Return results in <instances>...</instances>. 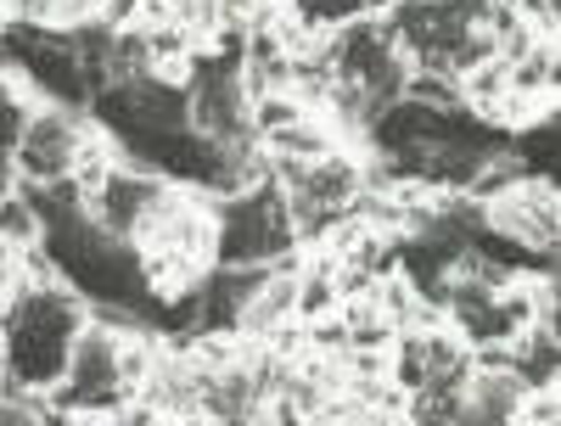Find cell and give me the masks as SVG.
<instances>
[{"label":"cell","instance_id":"1","mask_svg":"<svg viewBox=\"0 0 561 426\" xmlns=\"http://www.w3.org/2000/svg\"><path fill=\"white\" fill-rule=\"evenodd\" d=\"M84 298L68 280H23V287L0 303V343H7V376L28 393H45L51 382H62L68 370V348L84 325Z\"/></svg>","mask_w":561,"mask_h":426},{"label":"cell","instance_id":"2","mask_svg":"<svg viewBox=\"0 0 561 426\" xmlns=\"http://www.w3.org/2000/svg\"><path fill=\"white\" fill-rule=\"evenodd\" d=\"M298 253V224L287 214V197H280L275 180H259L248 192L219 203V230H214V264H275Z\"/></svg>","mask_w":561,"mask_h":426},{"label":"cell","instance_id":"3","mask_svg":"<svg viewBox=\"0 0 561 426\" xmlns=\"http://www.w3.org/2000/svg\"><path fill=\"white\" fill-rule=\"evenodd\" d=\"M483 203V224L523 242L528 253H545L556 258V235H561V203H556V180H539V174H517L505 180L500 192L478 197Z\"/></svg>","mask_w":561,"mask_h":426},{"label":"cell","instance_id":"4","mask_svg":"<svg viewBox=\"0 0 561 426\" xmlns=\"http://www.w3.org/2000/svg\"><path fill=\"white\" fill-rule=\"evenodd\" d=\"M90 124L73 107H51V102H34L23 140H18V163H12V185H51L73 174V158L84 147Z\"/></svg>","mask_w":561,"mask_h":426},{"label":"cell","instance_id":"5","mask_svg":"<svg viewBox=\"0 0 561 426\" xmlns=\"http://www.w3.org/2000/svg\"><path fill=\"white\" fill-rule=\"evenodd\" d=\"M511 354V376L523 388H556V370H561V343H556V325L550 320H528L517 337L505 343Z\"/></svg>","mask_w":561,"mask_h":426},{"label":"cell","instance_id":"6","mask_svg":"<svg viewBox=\"0 0 561 426\" xmlns=\"http://www.w3.org/2000/svg\"><path fill=\"white\" fill-rule=\"evenodd\" d=\"M466 421H483V426H500V421H517V399H523V382L511 370H483L472 365V376H466Z\"/></svg>","mask_w":561,"mask_h":426},{"label":"cell","instance_id":"7","mask_svg":"<svg viewBox=\"0 0 561 426\" xmlns=\"http://www.w3.org/2000/svg\"><path fill=\"white\" fill-rule=\"evenodd\" d=\"M28 84L18 73H0V192H12V163H18V140H23V124H28Z\"/></svg>","mask_w":561,"mask_h":426},{"label":"cell","instance_id":"8","mask_svg":"<svg viewBox=\"0 0 561 426\" xmlns=\"http://www.w3.org/2000/svg\"><path fill=\"white\" fill-rule=\"evenodd\" d=\"M280 7H287V18H298L314 34H332V28L365 18V0H280Z\"/></svg>","mask_w":561,"mask_h":426},{"label":"cell","instance_id":"9","mask_svg":"<svg viewBox=\"0 0 561 426\" xmlns=\"http://www.w3.org/2000/svg\"><path fill=\"white\" fill-rule=\"evenodd\" d=\"M39 235H45V224H39L34 203L12 185V192L0 197V242H12V247L23 253V247H39Z\"/></svg>","mask_w":561,"mask_h":426},{"label":"cell","instance_id":"10","mask_svg":"<svg viewBox=\"0 0 561 426\" xmlns=\"http://www.w3.org/2000/svg\"><path fill=\"white\" fill-rule=\"evenodd\" d=\"M18 287H23V253L12 242H0V303H7Z\"/></svg>","mask_w":561,"mask_h":426},{"label":"cell","instance_id":"11","mask_svg":"<svg viewBox=\"0 0 561 426\" xmlns=\"http://www.w3.org/2000/svg\"><path fill=\"white\" fill-rule=\"evenodd\" d=\"M393 7V0H365V12H388Z\"/></svg>","mask_w":561,"mask_h":426}]
</instances>
